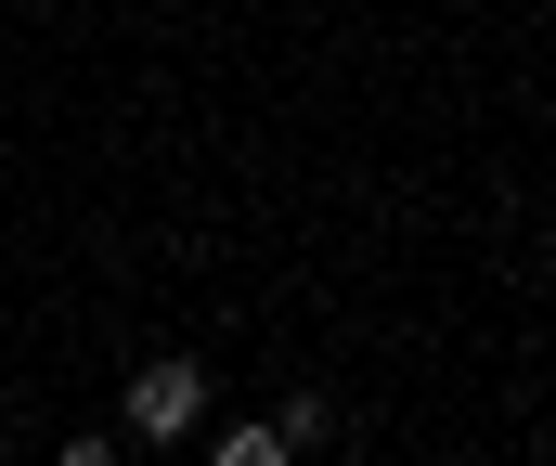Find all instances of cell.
Returning a JSON list of instances; mask_svg holds the SVG:
<instances>
[{"instance_id":"obj_1","label":"cell","mask_w":556,"mask_h":466,"mask_svg":"<svg viewBox=\"0 0 556 466\" xmlns=\"http://www.w3.org/2000/svg\"><path fill=\"white\" fill-rule=\"evenodd\" d=\"M117 428H130V441H155V454H168V441H194V428H207V363L155 350V363L130 376V402H117Z\"/></svg>"},{"instance_id":"obj_2","label":"cell","mask_w":556,"mask_h":466,"mask_svg":"<svg viewBox=\"0 0 556 466\" xmlns=\"http://www.w3.org/2000/svg\"><path fill=\"white\" fill-rule=\"evenodd\" d=\"M194 441H207V466H285L273 415H220V428H194Z\"/></svg>"},{"instance_id":"obj_3","label":"cell","mask_w":556,"mask_h":466,"mask_svg":"<svg viewBox=\"0 0 556 466\" xmlns=\"http://www.w3.org/2000/svg\"><path fill=\"white\" fill-rule=\"evenodd\" d=\"M273 428H285V454H324V441H337V402H324V389H285Z\"/></svg>"}]
</instances>
